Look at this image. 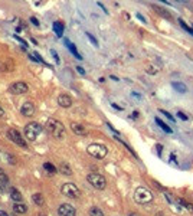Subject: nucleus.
I'll list each match as a JSON object with an SVG mask.
<instances>
[{
    "instance_id": "0eeeda50",
    "label": "nucleus",
    "mask_w": 193,
    "mask_h": 216,
    "mask_svg": "<svg viewBox=\"0 0 193 216\" xmlns=\"http://www.w3.org/2000/svg\"><path fill=\"white\" fill-rule=\"evenodd\" d=\"M7 137L10 138V140L15 143V144L20 145V147H23V149H27V143L25 141V138L20 135V133H19L17 130H15V128H10V130L7 131Z\"/></svg>"
},
{
    "instance_id": "c85d7f7f",
    "label": "nucleus",
    "mask_w": 193,
    "mask_h": 216,
    "mask_svg": "<svg viewBox=\"0 0 193 216\" xmlns=\"http://www.w3.org/2000/svg\"><path fill=\"white\" fill-rule=\"evenodd\" d=\"M177 117L180 120H183V121H186V120H187V115H185V114H183V112H180V111H177Z\"/></svg>"
},
{
    "instance_id": "cd10ccee",
    "label": "nucleus",
    "mask_w": 193,
    "mask_h": 216,
    "mask_svg": "<svg viewBox=\"0 0 193 216\" xmlns=\"http://www.w3.org/2000/svg\"><path fill=\"white\" fill-rule=\"evenodd\" d=\"M160 112H161V114H164V115H166L167 118L170 120V121H175V117H171V115H170V114H169V112H167V111H163V110H160Z\"/></svg>"
},
{
    "instance_id": "7ed1b4c3",
    "label": "nucleus",
    "mask_w": 193,
    "mask_h": 216,
    "mask_svg": "<svg viewBox=\"0 0 193 216\" xmlns=\"http://www.w3.org/2000/svg\"><path fill=\"white\" fill-rule=\"evenodd\" d=\"M134 198L137 200V203H141V205H146V203H150L153 200V193L150 192L147 187H137L136 189V193H134Z\"/></svg>"
},
{
    "instance_id": "9d476101",
    "label": "nucleus",
    "mask_w": 193,
    "mask_h": 216,
    "mask_svg": "<svg viewBox=\"0 0 193 216\" xmlns=\"http://www.w3.org/2000/svg\"><path fill=\"white\" fill-rule=\"evenodd\" d=\"M20 112H22L25 117H32L35 114V107L32 102H25V104L22 105V108H20Z\"/></svg>"
},
{
    "instance_id": "39448f33",
    "label": "nucleus",
    "mask_w": 193,
    "mask_h": 216,
    "mask_svg": "<svg viewBox=\"0 0 193 216\" xmlns=\"http://www.w3.org/2000/svg\"><path fill=\"white\" fill-rule=\"evenodd\" d=\"M88 182H89L91 186L95 187V189H98V190L105 189V186H107V180H105V177L102 174H98V173H89L88 174Z\"/></svg>"
},
{
    "instance_id": "f03ea898",
    "label": "nucleus",
    "mask_w": 193,
    "mask_h": 216,
    "mask_svg": "<svg viewBox=\"0 0 193 216\" xmlns=\"http://www.w3.org/2000/svg\"><path fill=\"white\" fill-rule=\"evenodd\" d=\"M87 151H88V154H91V156L98 159V160L104 159L108 153L107 147H105L104 144H100V143H92V144H89L88 147H87Z\"/></svg>"
},
{
    "instance_id": "9b49d317",
    "label": "nucleus",
    "mask_w": 193,
    "mask_h": 216,
    "mask_svg": "<svg viewBox=\"0 0 193 216\" xmlns=\"http://www.w3.org/2000/svg\"><path fill=\"white\" fill-rule=\"evenodd\" d=\"M58 104L63 108H69L72 105V98L68 94H61L59 97H58Z\"/></svg>"
},
{
    "instance_id": "20e7f679",
    "label": "nucleus",
    "mask_w": 193,
    "mask_h": 216,
    "mask_svg": "<svg viewBox=\"0 0 193 216\" xmlns=\"http://www.w3.org/2000/svg\"><path fill=\"white\" fill-rule=\"evenodd\" d=\"M41 133H42V127H41V124H37V123H29L25 127V137L29 141H35L39 137Z\"/></svg>"
},
{
    "instance_id": "dca6fc26",
    "label": "nucleus",
    "mask_w": 193,
    "mask_h": 216,
    "mask_svg": "<svg viewBox=\"0 0 193 216\" xmlns=\"http://www.w3.org/2000/svg\"><path fill=\"white\" fill-rule=\"evenodd\" d=\"M32 200H33V203L35 205H37V206H43L45 205V199H43V196H42L41 193H35L33 196H32Z\"/></svg>"
},
{
    "instance_id": "f257e3e1",
    "label": "nucleus",
    "mask_w": 193,
    "mask_h": 216,
    "mask_svg": "<svg viewBox=\"0 0 193 216\" xmlns=\"http://www.w3.org/2000/svg\"><path fill=\"white\" fill-rule=\"evenodd\" d=\"M45 128H46V131L49 134H52L55 138H63V135H65V127H63V124L55 118H49L46 121V124H45Z\"/></svg>"
},
{
    "instance_id": "1a4fd4ad",
    "label": "nucleus",
    "mask_w": 193,
    "mask_h": 216,
    "mask_svg": "<svg viewBox=\"0 0 193 216\" xmlns=\"http://www.w3.org/2000/svg\"><path fill=\"white\" fill-rule=\"evenodd\" d=\"M58 215L59 216H77V210L74 206L68 205V203H62L58 208Z\"/></svg>"
},
{
    "instance_id": "b1692460",
    "label": "nucleus",
    "mask_w": 193,
    "mask_h": 216,
    "mask_svg": "<svg viewBox=\"0 0 193 216\" xmlns=\"http://www.w3.org/2000/svg\"><path fill=\"white\" fill-rule=\"evenodd\" d=\"M43 169L48 171V173H51V174H55L56 171H58V170H56V167L53 166L52 163H45L43 164Z\"/></svg>"
},
{
    "instance_id": "4c0bfd02",
    "label": "nucleus",
    "mask_w": 193,
    "mask_h": 216,
    "mask_svg": "<svg viewBox=\"0 0 193 216\" xmlns=\"http://www.w3.org/2000/svg\"><path fill=\"white\" fill-rule=\"evenodd\" d=\"M112 107H114L115 110H123V108H121V107H118V105H117V104H112Z\"/></svg>"
},
{
    "instance_id": "58836bf2",
    "label": "nucleus",
    "mask_w": 193,
    "mask_h": 216,
    "mask_svg": "<svg viewBox=\"0 0 193 216\" xmlns=\"http://www.w3.org/2000/svg\"><path fill=\"white\" fill-rule=\"evenodd\" d=\"M133 117H134V118H137V117H138V111H134V114H133Z\"/></svg>"
},
{
    "instance_id": "412c9836",
    "label": "nucleus",
    "mask_w": 193,
    "mask_h": 216,
    "mask_svg": "<svg viewBox=\"0 0 193 216\" xmlns=\"http://www.w3.org/2000/svg\"><path fill=\"white\" fill-rule=\"evenodd\" d=\"M59 171H61V173H63L65 176H71V174H72V170H71V167L68 166L67 163H61Z\"/></svg>"
},
{
    "instance_id": "c756f323",
    "label": "nucleus",
    "mask_w": 193,
    "mask_h": 216,
    "mask_svg": "<svg viewBox=\"0 0 193 216\" xmlns=\"http://www.w3.org/2000/svg\"><path fill=\"white\" fill-rule=\"evenodd\" d=\"M51 53H52V56H53V58H55L56 63H59V56H58V53H56L55 51H51Z\"/></svg>"
},
{
    "instance_id": "5701e85b",
    "label": "nucleus",
    "mask_w": 193,
    "mask_h": 216,
    "mask_svg": "<svg viewBox=\"0 0 193 216\" xmlns=\"http://www.w3.org/2000/svg\"><path fill=\"white\" fill-rule=\"evenodd\" d=\"M89 216H104V213H102V210L100 208L92 206V208L89 209Z\"/></svg>"
},
{
    "instance_id": "4be33fe9",
    "label": "nucleus",
    "mask_w": 193,
    "mask_h": 216,
    "mask_svg": "<svg viewBox=\"0 0 193 216\" xmlns=\"http://www.w3.org/2000/svg\"><path fill=\"white\" fill-rule=\"evenodd\" d=\"M156 123L159 124V127H160V128H163V130L166 131V133H169V134H171V133H173V130H171L170 127L167 125L166 123H163V121H161V120H160V118H156Z\"/></svg>"
},
{
    "instance_id": "4468645a",
    "label": "nucleus",
    "mask_w": 193,
    "mask_h": 216,
    "mask_svg": "<svg viewBox=\"0 0 193 216\" xmlns=\"http://www.w3.org/2000/svg\"><path fill=\"white\" fill-rule=\"evenodd\" d=\"M13 212L15 213H26L27 206L23 205L22 202H20V203H15V205H13Z\"/></svg>"
},
{
    "instance_id": "ddd939ff",
    "label": "nucleus",
    "mask_w": 193,
    "mask_h": 216,
    "mask_svg": "<svg viewBox=\"0 0 193 216\" xmlns=\"http://www.w3.org/2000/svg\"><path fill=\"white\" fill-rule=\"evenodd\" d=\"M10 198H12V200L15 202V203H20V202L23 200V196L20 194V192H19V190H16V189H12L10 190Z\"/></svg>"
},
{
    "instance_id": "72a5a7b5",
    "label": "nucleus",
    "mask_w": 193,
    "mask_h": 216,
    "mask_svg": "<svg viewBox=\"0 0 193 216\" xmlns=\"http://www.w3.org/2000/svg\"><path fill=\"white\" fill-rule=\"evenodd\" d=\"M77 71H78L81 75H85V71H84V69H82L81 66H77Z\"/></svg>"
},
{
    "instance_id": "423d86ee",
    "label": "nucleus",
    "mask_w": 193,
    "mask_h": 216,
    "mask_svg": "<svg viewBox=\"0 0 193 216\" xmlns=\"http://www.w3.org/2000/svg\"><path fill=\"white\" fill-rule=\"evenodd\" d=\"M62 193L68 198H72V199H78L81 196V190L78 187L75 186L74 183H65L62 186Z\"/></svg>"
},
{
    "instance_id": "2eb2a0df",
    "label": "nucleus",
    "mask_w": 193,
    "mask_h": 216,
    "mask_svg": "<svg viewBox=\"0 0 193 216\" xmlns=\"http://www.w3.org/2000/svg\"><path fill=\"white\" fill-rule=\"evenodd\" d=\"M171 86H173V88H175V90L177 91V92H180V94H185L186 90H187V88H186V85L183 84V82H176V81H173V82H171Z\"/></svg>"
},
{
    "instance_id": "a19ab883",
    "label": "nucleus",
    "mask_w": 193,
    "mask_h": 216,
    "mask_svg": "<svg viewBox=\"0 0 193 216\" xmlns=\"http://www.w3.org/2000/svg\"><path fill=\"white\" fill-rule=\"evenodd\" d=\"M37 216H45V215H43V213H41V215H37Z\"/></svg>"
},
{
    "instance_id": "7c9ffc66",
    "label": "nucleus",
    "mask_w": 193,
    "mask_h": 216,
    "mask_svg": "<svg viewBox=\"0 0 193 216\" xmlns=\"http://www.w3.org/2000/svg\"><path fill=\"white\" fill-rule=\"evenodd\" d=\"M30 22L33 23L35 26H39V20H37L36 17H33V16H32V17H30Z\"/></svg>"
},
{
    "instance_id": "bb28decb",
    "label": "nucleus",
    "mask_w": 193,
    "mask_h": 216,
    "mask_svg": "<svg viewBox=\"0 0 193 216\" xmlns=\"http://www.w3.org/2000/svg\"><path fill=\"white\" fill-rule=\"evenodd\" d=\"M85 35H87V36H88V39H89V41L92 42V45H94V46H98V42H96V39L92 36V35L89 33V32H85Z\"/></svg>"
},
{
    "instance_id": "c9c22d12",
    "label": "nucleus",
    "mask_w": 193,
    "mask_h": 216,
    "mask_svg": "<svg viewBox=\"0 0 193 216\" xmlns=\"http://www.w3.org/2000/svg\"><path fill=\"white\" fill-rule=\"evenodd\" d=\"M137 17H138V19H140V20H143V22H146V20H144V17H143V16H141V15H140V13H137Z\"/></svg>"
},
{
    "instance_id": "a878e982",
    "label": "nucleus",
    "mask_w": 193,
    "mask_h": 216,
    "mask_svg": "<svg viewBox=\"0 0 193 216\" xmlns=\"http://www.w3.org/2000/svg\"><path fill=\"white\" fill-rule=\"evenodd\" d=\"M177 202L179 203H182L183 206H185L187 210H190V212H193V205H190V203H187V202H185L183 199H177Z\"/></svg>"
},
{
    "instance_id": "6e6552de",
    "label": "nucleus",
    "mask_w": 193,
    "mask_h": 216,
    "mask_svg": "<svg viewBox=\"0 0 193 216\" xmlns=\"http://www.w3.org/2000/svg\"><path fill=\"white\" fill-rule=\"evenodd\" d=\"M12 94H16V95H20V94H26L29 91V86L25 84V82H15L12 84L10 88H9Z\"/></svg>"
},
{
    "instance_id": "f8f14e48",
    "label": "nucleus",
    "mask_w": 193,
    "mask_h": 216,
    "mask_svg": "<svg viewBox=\"0 0 193 216\" xmlns=\"http://www.w3.org/2000/svg\"><path fill=\"white\" fill-rule=\"evenodd\" d=\"M71 130L74 131L77 135H87V130H85V127L82 125V124H78V123H72L71 124Z\"/></svg>"
},
{
    "instance_id": "393cba45",
    "label": "nucleus",
    "mask_w": 193,
    "mask_h": 216,
    "mask_svg": "<svg viewBox=\"0 0 193 216\" xmlns=\"http://www.w3.org/2000/svg\"><path fill=\"white\" fill-rule=\"evenodd\" d=\"M179 23H180V26H182V27H183V29H185V30H186V32H189V33H190V35H193V29H192V27H189V26H187V25H186V23H185V22H183L182 19H179Z\"/></svg>"
},
{
    "instance_id": "6ab92c4d",
    "label": "nucleus",
    "mask_w": 193,
    "mask_h": 216,
    "mask_svg": "<svg viewBox=\"0 0 193 216\" xmlns=\"http://www.w3.org/2000/svg\"><path fill=\"white\" fill-rule=\"evenodd\" d=\"M153 9H154V10L157 12V13H159V15H161L163 16V17H167V19H171V15L170 13H169V12L166 10V9H163V7H160V6H156V4H154V6H153Z\"/></svg>"
},
{
    "instance_id": "f704fd0d",
    "label": "nucleus",
    "mask_w": 193,
    "mask_h": 216,
    "mask_svg": "<svg viewBox=\"0 0 193 216\" xmlns=\"http://www.w3.org/2000/svg\"><path fill=\"white\" fill-rule=\"evenodd\" d=\"M0 117H4V110L0 107Z\"/></svg>"
},
{
    "instance_id": "2f4dec72",
    "label": "nucleus",
    "mask_w": 193,
    "mask_h": 216,
    "mask_svg": "<svg viewBox=\"0 0 193 216\" xmlns=\"http://www.w3.org/2000/svg\"><path fill=\"white\" fill-rule=\"evenodd\" d=\"M156 149H157V153H159V156L161 154V150H163V145L161 144H156Z\"/></svg>"
},
{
    "instance_id": "e433bc0d",
    "label": "nucleus",
    "mask_w": 193,
    "mask_h": 216,
    "mask_svg": "<svg viewBox=\"0 0 193 216\" xmlns=\"http://www.w3.org/2000/svg\"><path fill=\"white\" fill-rule=\"evenodd\" d=\"M0 216H9V215L4 212V210H0Z\"/></svg>"
},
{
    "instance_id": "473e14b6",
    "label": "nucleus",
    "mask_w": 193,
    "mask_h": 216,
    "mask_svg": "<svg viewBox=\"0 0 193 216\" xmlns=\"http://www.w3.org/2000/svg\"><path fill=\"white\" fill-rule=\"evenodd\" d=\"M147 72H149V74H151V75H153V74H156L157 71H156V69H153V68H150V66H147Z\"/></svg>"
},
{
    "instance_id": "aec40b11",
    "label": "nucleus",
    "mask_w": 193,
    "mask_h": 216,
    "mask_svg": "<svg viewBox=\"0 0 193 216\" xmlns=\"http://www.w3.org/2000/svg\"><path fill=\"white\" fill-rule=\"evenodd\" d=\"M9 186V177L7 174H4L3 171H0V189H4V187Z\"/></svg>"
},
{
    "instance_id": "a211bd4d",
    "label": "nucleus",
    "mask_w": 193,
    "mask_h": 216,
    "mask_svg": "<svg viewBox=\"0 0 193 216\" xmlns=\"http://www.w3.org/2000/svg\"><path fill=\"white\" fill-rule=\"evenodd\" d=\"M65 45H67L68 48L71 49V52H72V53H74V55H75V58H78V59H82V56L79 55V52H78V51H77V48H75V45H74V43H71V42L68 41V39H65Z\"/></svg>"
},
{
    "instance_id": "ea45409f",
    "label": "nucleus",
    "mask_w": 193,
    "mask_h": 216,
    "mask_svg": "<svg viewBox=\"0 0 193 216\" xmlns=\"http://www.w3.org/2000/svg\"><path fill=\"white\" fill-rule=\"evenodd\" d=\"M128 216H140V215H137V213H130Z\"/></svg>"
},
{
    "instance_id": "f3484780",
    "label": "nucleus",
    "mask_w": 193,
    "mask_h": 216,
    "mask_svg": "<svg viewBox=\"0 0 193 216\" xmlns=\"http://www.w3.org/2000/svg\"><path fill=\"white\" fill-rule=\"evenodd\" d=\"M53 30L58 37H62V33H63V25L61 22H53Z\"/></svg>"
}]
</instances>
